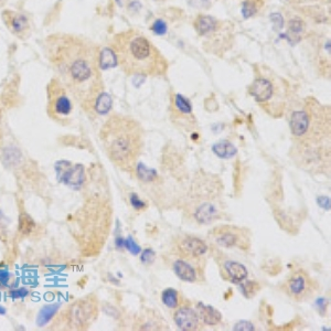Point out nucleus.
Returning <instances> with one entry per match:
<instances>
[{
    "label": "nucleus",
    "instance_id": "nucleus-22",
    "mask_svg": "<svg viewBox=\"0 0 331 331\" xmlns=\"http://www.w3.org/2000/svg\"><path fill=\"white\" fill-rule=\"evenodd\" d=\"M112 107V98L108 94H101V96L97 98L95 103V107H94V112H96L99 115H105L108 113V110Z\"/></svg>",
    "mask_w": 331,
    "mask_h": 331
},
{
    "label": "nucleus",
    "instance_id": "nucleus-17",
    "mask_svg": "<svg viewBox=\"0 0 331 331\" xmlns=\"http://www.w3.org/2000/svg\"><path fill=\"white\" fill-rule=\"evenodd\" d=\"M197 311L199 313V316H200L202 320L203 325L218 326L221 322H222V314L212 306L199 303L197 305Z\"/></svg>",
    "mask_w": 331,
    "mask_h": 331
},
{
    "label": "nucleus",
    "instance_id": "nucleus-20",
    "mask_svg": "<svg viewBox=\"0 0 331 331\" xmlns=\"http://www.w3.org/2000/svg\"><path fill=\"white\" fill-rule=\"evenodd\" d=\"M218 27V21L210 15H199L194 21V28H196L198 34L207 35L212 32Z\"/></svg>",
    "mask_w": 331,
    "mask_h": 331
},
{
    "label": "nucleus",
    "instance_id": "nucleus-3",
    "mask_svg": "<svg viewBox=\"0 0 331 331\" xmlns=\"http://www.w3.org/2000/svg\"><path fill=\"white\" fill-rule=\"evenodd\" d=\"M99 139L113 165L135 175L145 146L144 129L137 120L126 115H112L102 126Z\"/></svg>",
    "mask_w": 331,
    "mask_h": 331
},
{
    "label": "nucleus",
    "instance_id": "nucleus-21",
    "mask_svg": "<svg viewBox=\"0 0 331 331\" xmlns=\"http://www.w3.org/2000/svg\"><path fill=\"white\" fill-rule=\"evenodd\" d=\"M212 151L219 158L222 159H230L236 155V148L234 145L228 140H221L219 143L214 144Z\"/></svg>",
    "mask_w": 331,
    "mask_h": 331
},
{
    "label": "nucleus",
    "instance_id": "nucleus-18",
    "mask_svg": "<svg viewBox=\"0 0 331 331\" xmlns=\"http://www.w3.org/2000/svg\"><path fill=\"white\" fill-rule=\"evenodd\" d=\"M139 330H162L168 329L167 324L160 315H157L154 311H150L145 315H141V324L138 325Z\"/></svg>",
    "mask_w": 331,
    "mask_h": 331
},
{
    "label": "nucleus",
    "instance_id": "nucleus-5",
    "mask_svg": "<svg viewBox=\"0 0 331 331\" xmlns=\"http://www.w3.org/2000/svg\"><path fill=\"white\" fill-rule=\"evenodd\" d=\"M185 218L200 225H210L225 215L224 188L220 178L206 171L193 176L188 191L180 201Z\"/></svg>",
    "mask_w": 331,
    "mask_h": 331
},
{
    "label": "nucleus",
    "instance_id": "nucleus-10",
    "mask_svg": "<svg viewBox=\"0 0 331 331\" xmlns=\"http://www.w3.org/2000/svg\"><path fill=\"white\" fill-rule=\"evenodd\" d=\"M98 316V303L94 296H87L70 306L65 314L67 329H87Z\"/></svg>",
    "mask_w": 331,
    "mask_h": 331
},
{
    "label": "nucleus",
    "instance_id": "nucleus-8",
    "mask_svg": "<svg viewBox=\"0 0 331 331\" xmlns=\"http://www.w3.org/2000/svg\"><path fill=\"white\" fill-rule=\"evenodd\" d=\"M283 292L294 302L304 303L317 295L319 285L315 278L303 269L293 271L283 283Z\"/></svg>",
    "mask_w": 331,
    "mask_h": 331
},
{
    "label": "nucleus",
    "instance_id": "nucleus-12",
    "mask_svg": "<svg viewBox=\"0 0 331 331\" xmlns=\"http://www.w3.org/2000/svg\"><path fill=\"white\" fill-rule=\"evenodd\" d=\"M249 93L262 107L266 108V112L271 114L272 116L280 115L276 109L274 101H273V98H280L277 97V88L275 84L269 78L264 76L255 78L253 83L251 84Z\"/></svg>",
    "mask_w": 331,
    "mask_h": 331
},
{
    "label": "nucleus",
    "instance_id": "nucleus-14",
    "mask_svg": "<svg viewBox=\"0 0 331 331\" xmlns=\"http://www.w3.org/2000/svg\"><path fill=\"white\" fill-rule=\"evenodd\" d=\"M170 114L172 122L178 125V127L188 131L196 128L197 122L192 112L191 104L180 94H173L171 96Z\"/></svg>",
    "mask_w": 331,
    "mask_h": 331
},
{
    "label": "nucleus",
    "instance_id": "nucleus-4",
    "mask_svg": "<svg viewBox=\"0 0 331 331\" xmlns=\"http://www.w3.org/2000/svg\"><path fill=\"white\" fill-rule=\"evenodd\" d=\"M110 49L120 69L128 75L162 76L169 69V63L161 52L136 30L114 35Z\"/></svg>",
    "mask_w": 331,
    "mask_h": 331
},
{
    "label": "nucleus",
    "instance_id": "nucleus-24",
    "mask_svg": "<svg viewBox=\"0 0 331 331\" xmlns=\"http://www.w3.org/2000/svg\"><path fill=\"white\" fill-rule=\"evenodd\" d=\"M241 286V290L245 294L246 297L252 298L253 297L255 294H257V292L260 291V286L259 284L255 283V282H242L240 284Z\"/></svg>",
    "mask_w": 331,
    "mask_h": 331
},
{
    "label": "nucleus",
    "instance_id": "nucleus-23",
    "mask_svg": "<svg viewBox=\"0 0 331 331\" xmlns=\"http://www.w3.org/2000/svg\"><path fill=\"white\" fill-rule=\"evenodd\" d=\"M99 63H101L102 69H107V67L114 66L116 64V56H115L114 52L112 49L105 50L103 53H101V57H99Z\"/></svg>",
    "mask_w": 331,
    "mask_h": 331
},
{
    "label": "nucleus",
    "instance_id": "nucleus-6",
    "mask_svg": "<svg viewBox=\"0 0 331 331\" xmlns=\"http://www.w3.org/2000/svg\"><path fill=\"white\" fill-rule=\"evenodd\" d=\"M46 113L60 125L70 123L73 113V99L57 77L51 78L46 85Z\"/></svg>",
    "mask_w": 331,
    "mask_h": 331
},
{
    "label": "nucleus",
    "instance_id": "nucleus-16",
    "mask_svg": "<svg viewBox=\"0 0 331 331\" xmlns=\"http://www.w3.org/2000/svg\"><path fill=\"white\" fill-rule=\"evenodd\" d=\"M1 15L4 24L15 36L20 39L28 38L30 34V23L25 15L12 10H4Z\"/></svg>",
    "mask_w": 331,
    "mask_h": 331
},
{
    "label": "nucleus",
    "instance_id": "nucleus-13",
    "mask_svg": "<svg viewBox=\"0 0 331 331\" xmlns=\"http://www.w3.org/2000/svg\"><path fill=\"white\" fill-rule=\"evenodd\" d=\"M213 255L219 267L220 275L224 281L233 284H241L248 278L249 271L242 263L231 259L228 255H224L218 248L213 249Z\"/></svg>",
    "mask_w": 331,
    "mask_h": 331
},
{
    "label": "nucleus",
    "instance_id": "nucleus-9",
    "mask_svg": "<svg viewBox=\"0 0 331 331\" xmlns=\"http://www.w3.org/2000/svg\"><path fill=\"white\" fill-rule=\"evenodd\" d=\"M168 264L176 276L189 284H201L206 282V265L207 257L201 259H190V257H182L175 254L168 253Z\"/></svg>",
    "mask_w": 331,
    "mask_h": 331
},
{
    "label": "nucleus",
    "instance_id": "nucleus-28",
    "mask_svg": "<svg viewBox=\"0 0 331 331\" xmlns=\"http://www.w3.org/2000/svg\"><path fill=\"white\" fill-rule=\"evenodd\" d=\"M2 143V129H1V112H0V144Z\"/></svg>",
    "mask_w": 331,
    "mask_h": 331
},
{
    "label": "nucleus",
    "instance_id": "nucleus-26",
    "mask_svg": "<svg viewBox=\"0 0 331 331\" xmlns=\"http://www.w3.org/2000/svg\"><path fill=\"white\" fill-rule=\"evenodd\" d=\"M152 30H154V32H156L157 34H165L167 31L166 23L162 20H157L156 22L152 24Z\"/></svg>",
    "mask_w": 331,
    "mask_h": 331
},
{
    "label": "nucleus",
    "instance_id": "nucleus-15",
    "mask_svg": "<svg viewBox=\"0 0 331 331\" xmlns=\"http://www.w3.org/2000/svg\"><path fill=\"white\" fill-rule=\"evenodd\" d=\"M173 322L178 328L183 331L201 330L204 326L197 309L188 306L186 303L175 309Z\"/></svg>",
    "mask_w": 331,
    "mask_h": 331
},
{
    "label": "nucleus",
    "instance_id": "nucleus-11",
    "mask_svg": "<svg viewBox=\"0 0 331 331\" xmlns=\"http://www.w3.org/2000/svg\"><path fill=\"white\" fill-rule=\"evenodd\" d=\"M209 245L206 241L191 234L177 235L172 240L169 253L190 259H201L207 257Z\"/></svg>",
    "mask_w": 331,
    "mask_h": 331
},
{
    "label": "nucleus",
    "instance_id": "nucleus-29",
    "mask_svg": "<svg viewBox=\"0 0 331 331\" xmlns=\"http://www.w3.org/2000/svg\"><path fill=\"white\" fill-rule=\"evenodd\" d=\"M156 1H165V0H156Z\"/></svg>",
    "mask_w": 331,
    "mask_h": 331
},
{
    "label": "nucleus",
    "instance_id": "nucleus-19",
    "mask_svg": "<svg viewBox=\"0 0 331 331\" xmlns=\"http://www.w3.org/2000/svg\"><path fill=\"white\" fill-rule=\"evenodd\" d=\"M161 301L165 306L169 309H177L178 307H180L181 305L185 304L181 294L179 293V291L175 290V288H167V290L162 292Z\"/></svg>",
    "mask_w": 331,
    "mask_h": 331
},
{
    "label": "nucleus",
    "instance_id": "nucleus-7",
    "mask_svg": "<svg viewBox=\"0 0 331 331\" xmlns=\"http://www.w3.org/2000/svg\"><path fill=\"white\" fill-rule=\"evenodd\" d=\"M208 236L214 248L243 252L251 249L252 235L249 229L232 224H221L210 231Z\"/></svg>",
    "mask_w": 331,
    "mask_h": 331
},
{
    "label": "nucleus",
    "instance_id": "nucleus-1",
    "mask_svg": "<svg viewBox=\"0 0 331 331\" xmlns=\"http://www.w3.org/2000/svg\"><path fill=\"white\" fill-rule=\"evenodd\" d=\"M43 48L45 57L73 101L86 113L93 112L97 98L104 93L98 46L81 35L54 33L44 40Z\"/></svg>",
    "mask_w": 331,
    "mask_h": 331
},
{
    "label": "nucleus",
    "instance_id": "nucleus-2",
    "mask_svg": "<svg viewBox=\"0 0 331 331\" xmlns=\"http://www.w3.org/2000/svg\"><path fill=\"white\" fill-rule=\"evenodd\" d=\"M309 123L307 129L293 141V157L304 169H330V109L313 97L307 98Z\"/></svg>",
    "mask_w": 331,
    "mask_h": 331
},
{
    "label": "nucleus",
    "instance_id": "nucleus-25",
    "mask_svg": "<svg viewBox=\"0 0 331 331\" xmlns=\"http://www.w3.org/2000/svg\"><path fill=\"white\" fill-rule=\"evenodd\" d=\"M257 4L255 0H248L245 1L243 4V9H242V12H243V15L245 18H250L251 15H253L254 13L257 12Z\"/></svg>",
    "mask_w": 331,
    "mask_h": 331
},
{
    "label": "nucleus",
    "instance_id": "nucleus-27",
    "mask_svg": "<svg viewBox=\"0 0 331 331\" xmlns=\"http://www.w3.org/2000/svg\"><path fill=\"white\" fill-rule=\"evenodd\" d=\"M131 204H133L135 208H141V210L145 207V203L139 200L136 193H133V197H131Z\"/></svg>",
    "mask_w": 331,
    "mask_h": 331
}]
</instances>
